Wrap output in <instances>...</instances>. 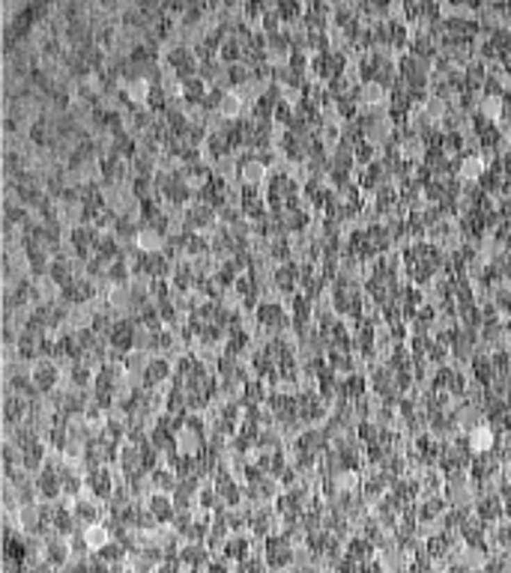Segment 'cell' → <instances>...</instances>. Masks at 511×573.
Returning <instances> with one entry per match:
<instances>
[{
	"label": "cell",
	"instance_id": "cell-1",
	"mask_svg": "<svg viewBox=\"0 0 511 573\" xmlns=\"http://www.w3.org/2000/svg\"><path fill=\"white\" fill-rule=\"evenodd\" d=\"M42 558L48 567H66L69 558H72V547H69V538L60 535V531H48L42 538Z\"/></svg>",
	"mask_w": 511,
	"mask_h": 573
},
{
	"label": "cell",
	"instance_id": "cell-2",
	"mask_svg": "<svg viewBox=\"0 0 511 573\" xmlns=\"http://www.w3.org/2000/svg\"><path fill=\"white\" fill-rule=\"evenodd\" d=\"M311 69L317 78H323V81H335V78H341L347 72V57L341 51H332V48H326V51H317L314 60H311Z\"/></svg>",
	"mask_w": 511,
	"mask_h": 573
},
{
	"label": "cell",
	"instance_id": "cell-3",
	"mask_svg": "<svg viewBox=\"0 0 511 573\" xmlns=\"http://www.w3.org/2000/svg\"><path fill=\"white\" fill-rule=\"evenodd\" d=\"M266 565L269 567H287L293 561V544L287 535H266Z\"/></svg>",
	"mask_w": 511,
	"mask_h": 573
},
{
	"label": "cell",
	"instance_id": "cell-4",
	"mask_svg": "<svg viewBox=\"0 0 511 573\" xmlns=\"http://www.w3.org/2000/svg\"><path fill=\"white\" fill-rule=\"evenodd\" d=\"M36 487H39V499H48V501H57L63 496V481H60V472L54 463H45L42 469L36 472Z\"/></svg>",
	"mask_w": 511,
	"mask_h": 573
},
{
	"label": "cell",
	"instance_id": "cell-5",
	"mask_svg": "<svg viewBox=\"0 0 511 573\" xmlns=\"http://www.w3.org/2000/svg\"><path fill=\"white\" fill-rule=\"evenodd\" d=\"M93 296H96V284L87 278H72L60 287V299L69 301V305H84V301H90Z\"/></svg>",
	"mask_w": 511,
	"mask_h": 573
},
{
	"label": "cell",
	"instance_id": "cell-6",
	"mask_svg": "<svg viewBox=\"0 0 511 573\" xmlns=\"http://www.w3.org/2000/svg\"><path fill=\"white\" fill-rule=\"evenodd\" d=\"M257 323L266 326V329H273V331H282V329H287L290 317H287V310H284L282 305H275V301H266V305L257 308Z\"/></svg>",
	"mask_w": 511,
	"mask_h": 573
},
{
	"label": "cell",
	"instance_id": "cell-7",
	"mask_svg": "<svg viewBox=\"0 0 511 573\" xmlns=\"http://www.w3.org/2000/svg\"><path fill=\"white\" fill-rule=\"evenodd\" d=\"M87 490L93 492L96 499H111V492H114V478H111V472H108L105 466H99V469H90V475H87Z\"/></svg>",
	"mask_w": 511,
	"mask_h": 573
},
{
	"label": "cell",
	"instance_id": "cell-8",
	"mask_svg": "<svg viewBox=\"0 0 511 573\" xmlns=\"http://www.w3.org/2000/svg\"><path fill=\"white\" fill-rule=\"evenodd\" d=\"M186 230H204V227H209L216 221V206L213 204H195V206H188L186 209Z\"/></svg>",
	"mask_w": 511,
	"mask_h": 573
},
{
	"label": "cell",
	"instance_id": "cell-9",
	"mask_svg": "<svg viewBox=\"0 0 511 573\" xmlns=\"http://www.w3.org/2000/svg\"><path fill=\"white\" fill-rule=\"evenodd\" d=\"M296 448L299 451H308V454H326V448H329V433L326 430H305V433H299L296 439Z\"/></svg>",
	"mask_w": 511,
	"mask_h": 573
},
{
	"label": "cell",
	"instance_id": "cell-10",
	"mask_svg": "<svg viewBox=\"0 0 511 573\" xmlns=\"http://www.w3.org/2000/svg\"><path fill=\"white\" fill-rule=\"evenodd\" d=\"M168 376H170V361L168 358H149L141 382H144V388H156V385H162V382H168Z\"/></svg>",
	"mask_w": 511,
	"mask_h": 573
},
{
	"label": "cell",
	"instance_id": "cell-11",
	"mask_svg": "<svg viewBox=\"0 0 511 573\" xmlns=\"http://www.w3.org/2000/svg\"><path fill=\"white\" fill-rule=\"evenodd\" d=\"M30 376H33L39 391H54L57 382H60V367L54 365V361H39Z\"/></svg>",
	"mask_w": 511,
	"mask_h": 573
},
{
	"label": "cell",
	"instance_id": "cell-12",
	"mask_svg": "<svg viewBox=\"0 0 511 573\" xmlns=\"http://www.w3.org/2000/svg\"><path fill=\"white\" fill-rule=\"evenodd\" d=\"M147 508L153 510L159 522H174V517H177V505H174V496H168V492H162V490H159L156 496L147 501Z\"/></svg>",
	"mask_w": 511,
	"mask_h": 573
},
{
	"label": "cell",
	"instance_id": "cell-13",
	"mask_svg": "<svg viewBox=\"0 0 511 573\" xmlns=\"http://www.w3.org/2000/svg\"><path fill=\"white\" fill-rule=\"evenodd\" d=\"M206 547L200 540H188V544L179 549V558H183V567H206L209 558H206Z\"/></svg>",
	"mask_w": 511,
	"mask_h": 573
},
{
	"label": "cell",
	"instance_id": "cell-14",
	"mask_svg": "<svg viewBox=\"0 0 511 573\" xmlns=\"http://www.w3.org/2000/svg\"><path fill=\"white\" fill-rule=\"evenodd\" d=\"M72 510H75V517L84 522V526H90V522H99L102 520V505L96 501V496L93 499H78L75 505H72Z\"/></svg>",
	"mask_w": 511,
	"mask_h": 573
},
{
	"label": "cell",
	"instance_id": "cell-15",
	"mask_svg": "<svg viewBox=\"0 0 511 573\" xmlns=\"http://www.w3.org/2000/svg\"><path fill=\"white\" fill-rule=\"evenodd\" d=\"M75 278V269H72V260L66 257H51V269H48V281L57 287H63L66 281Z\"/></svg>",
	"mask_w": 511,
	"mask_h": 573
},
{
	"label": "cell",
	"instance_id": "cell-16",
	"mask_svg": "<svg viewBox=\"0 0 511 573\" xmlns=\"http://www.w3.org/2000/svg\"><path fill=\"white\" fill-rule=\"evenodd\" d=\"M206 93H209V87H206V81L200 75L192 78V81H183V102H186V108L188 105H204Z\"/></svg>",
	"mask_w": 511,
	"mask_h": 573
},
{
	"label": "cell",
	"instance_id": "cell-17",
	"mask_svg": "<svg viewBox=\"0 0 511 573\" xmlns=\"http://www.w3.org/2000/svg\"><path fill=\"white\" fill-rule=\"evenodd\" d=\"M114 236L120 242H132V239L141 236V221H135L132 215H120L114 221Z\"/></svg>",
	"mask_w": 511,
	"mask_h": 573
},
{
	"label": "cell",
	"instance_id": "cell-18",
	"mask_svg": "<svg viewBox=\"0 0 511 573\" xmlns=\"http://www.w3.org/2000/svg\"><path fill=\"white\" fill-rule=\"evenodd\" d=\"M78 520L75 517V510H69L66 505H60L57 501V514H54V531H60V535H66V538H72L75 535V526H78Z\"/></svg>",
	"mask_w": 511,
	"mask_h": 573
},
{
	"label": "cell",
	"instance_id": "cell-19",
	"mask_svg": "<svg viewBox=\"0 0 511 573\" xmlns=\"http://www.w3.org/2000/svg\"><path fill=\"white\" fill-rule=\"evenodd\" d=\"M296 284H299V269H296V263H284V266L275 269V287L282 290V293H293Z\"/></svg>",
	"mask_w": 511,
	"mask_h": 573
},
{
	"label": "cell",
	"instance_id": "cell-20",
	"mask_svg": "<svg viewBox=\"0 0 511 573\" xmlns=\"http://www.w3.org/2000/svg\"><path fill=\"white\" fill-rule=\"evenodd\" d=\"M84 538H87V544L90 549H102L108 540H111V526H102V522H90V526L84 529Z\"/></svg>",
	"mask_w": 511,
	"mask_h": 573
},
{
	"label": "cell",
	"instance_id": "cell-21",
	"mask_svg": "<svg viewBox=\"0 0 511 573\" xmlns=\"http://www.w3.org/2000/svg\"><path fill=\"white\" fill-rule=\"evenodd\" d=\"M48 463L45 460V445L42 442H33L30 448H24V457H22V466L27 469V472H39Z\"/></svg>",
	"mask_w": 511,
	"mask_h": 573
},
{
	"label": "cell",
	"instance_id": "cell-22",
	"mask_svg": "<svg viewBox=\"0 0 511 573\" xmlns=\"http://www.w3.org/2000/svg\"><path fill=\"white\" fill-rule=\"evenodd\" d=\"M252 552V544H248V538H239V535H234V538H227L225 540V556L230 558V561H245V556Z\"/></svg>",
	"mask_w": 511,
	"mask_h": 573
},
{
	"label": "cell",
	"instance_id": "cell-23",
	"mask_svg": "<svg viewBox=\"0 0 511 573\" xmlns=\"http://www.w3.org/2000/svg\"><path fill=\"white\" fill-rule=\"evenodd\" d=\"M371 552H374V544H371V538H368V535L353 538V540L347 544V556L353 558V561H359L362 567H365V558L371 556Z\"/></svg>",
	"mask_w": 511,
	"mask_h": 573
},
{
	"label": "cell",
	"instance_id": "cell-24",
	"mask_svg": "<svg viewBox=\"0 0 511 573\" xmlns=\"http://www.w3.org/2000/svg\"><path fill=\"white\" fill-rule=\"evenodd\" d=\"M341 388H344V400H359V397L365 395V388H368V379L350 374V379L341 382Z\"/></svg>",
	"mask_w": 511,
	"mask_h": 573
},
{
	"label": "cell",
	"instance_id": "cell-25",
	"mask_svg": "<svg viewBox=\"0 0 511 573\" xmlns=\"http://www.w3.org/2000/svg\"><path fill=\"white\" fill-rule=\"evenodd\" d=\"M275 9H278V15L284 18L287 24H293L302 18V6H299V0H273Z\"/></svg>",
	"mask_w": 511,
	"mask_h": 573
},
{
	"label": "cell",
	"instance_id": "cell-26",
	"mask_svg": "<svg viewBox=\"0 0 511 573\" xmlns=\"http://www.w3.org/2000/svg\"><path fill=\"white\" fill-rule=\"evenodd\" d=\"M245 347H248V335H245V331L239 329V326L230 329V331H227V353H230V356H239Z\"/></svg>",
	"mask_w": 511,
	"mask_h": 573
},
{
	"label": "cell",
	"instance_id": "cell-27",
	"mask_svg": "<svg viewBox=\"0 0 511 573\" xmlns=\"http://www.w3.org/2000/svg\"><path fill=\"white\" fill-rule=\"evenodd\" d=\"M239 108H243V99L234 96V93H225V99H222V108H218V117H225V119H236V117H239Z\"/></svg>",
	"mask_w": 511,
	"mask_h": 573
},
{
	"label": "cell",
	"instance_id": "cell-28",
	"mask_svg": "<svg viewBox=\"0 0 511 573\" xmlns=\"http://www.w3.org/2000/svg\"><path fill=\"white\" fill-rule=\"evenodd\" d=\"M252 529H254V535L257 538H266V535H273V514H254L252 517Z\"/></svg>",
	"mask_w": 511,
	"mask_h": 573
},
{
	"label": "cell",
	"instance_id": "cell-29",
	"mask_svg": "<svg viewBox=\"0 0 511 573\" xmlns=\"http://www.w3.org/2000/svg\"><path fill=\"white\" fill-rule=\"evenodd\" d=\"M371 162H374V144L365 138V140H359V144H356V165L368 167Z\"/></svg>",
	"mask_w": 511,
	"mask_h": 573
},
{
	"label": "cell",
	"instance_id": "cell-30",
	"mask_svg": "<svg viewBox=\"0 0 511 573\" xmlns=\"http://www.w3.org/2000/svg\"><path fill=\"white\" fill-rule=\"evenodd\" d=\"M114 323H117V319H111V317H108V314H96L93 319H90V329H93V331H96V335H102V338H108V335H111V329H114Z\"/></svg>",
	"mask_w": 511,
	"mask_h": 573
},
{
	"label": "cell",
	"instance_id": "cell-31",
	"mask_svg": "<svg viewBox=\"0 0 511 573\" xmlns=\"http://www.w3.org/2000/svg\"><path fill=\"white\" fill-rule=\"evenodd\" d=\"M389 3H392V0H371V6H374V13H377V15H380V13H386Z\"/></svg>",
	"mask_w": 511,
	"mask_h": 573
}]
</instances>
